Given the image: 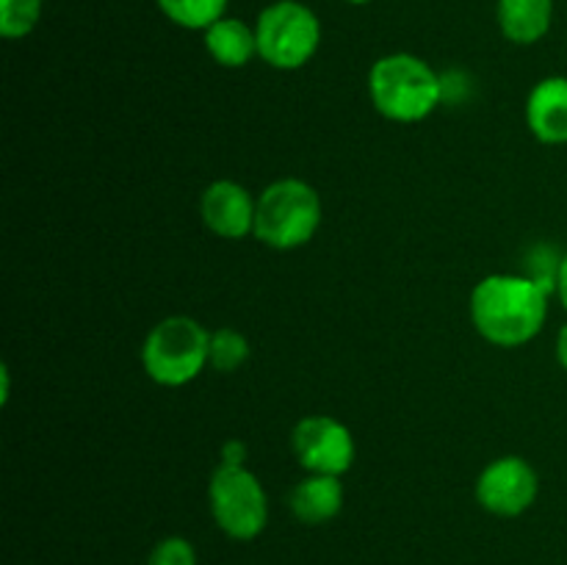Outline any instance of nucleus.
Returning a JSON list of instances; mask_svg holds the SVG:
<instances>
[{"label": "nucleus", "instance_id": "nucleus-20", "mask_svg": "<svg viewBox=\"0 0 567 565\" xmlns=\"http://www.w3.org/2000/svg\"><path fill=\"white\" fill-rule=\"evenodd\" d=\"M554 355H557V363L567 371V321L559 327L557 332V347H554Z\"/></svg>", "mask_w": 567, "mask_h": 565}, {"label": "nucleus", "instance_id": "nucleus-8", "mask_svg": "<svg viewBox=\"0 0 567 565\" xmlns=\"http://www.w3.org/2000/svg\"><path fill=\"white\" fill-rule=\"evenodd\" d=\"M476 502L498 518H518L540 493V476L535 465L520 454H502L491 460L476 476Z\"/></svg>", "mask_w": 567, "mask_h": 565}, {"label": "nucleus", "instance_id": "nucleus-21", "mask_svg": "<svg viewBox=\"0 0 567 565\" xmlns=\"http://www.w3.org/2000/svg\"><path fill=\"white\" fill-rule=\"evenodd\" d=\"M343 3H349V6H369V3H374V0H343Z\"/></svg>", "mask_w": 567, "mask_h": 565}, {"label": "nucleus", "instance_id": "nucleus-9", "mask_svg": "<svg viewBox=\"0 0 567 565\" xmlns=\"http://www.w3.org/2000/svg\"><path fill=\"white\" fill-rule=\"evenodd\" d=\"M258 197L244 183L219 177L199 194V219L205 230L225 242H241L255 233Z\"/></svg>", "mask_w": 567, "mask_h": 565}, {"label": "nucleus", "instance_id": "nucleus-3", "mask_svg": "<svg viewBox=\"0 0 567 565\" xmlns=\"http://www.w3.org/2000/svg\"><path fill=\"white\" fill-rule=\"evenodd\" d=\"M321 216L324 205L308 181L280 177L258 194L252 236L277 253H288L313 242L321 227Z\"/></svg>", "mask_w": 567, "mask_h": 565}, {"label": "nucleus", "instance_id": "nucleus-5", "mask_svg": "<svg viewBox=\"0 0 567 565\" xmlns=\"http://www.w3.org/2000/svg\"><path fill=\"white\" fill-rule=\"evenodd\" d=\"M258 59L275 70L293 72L313 61L321 48V20L302 0H275L255 20Z\"/></svg>", "mask_w": 567, "mask_h": 565}, {"label": "nucleus", "instance_id": "nucleus-13", "mask_svg": "<svg viewBox=\"0 0 567 565\" xmlns=\"http://www.w3.org/2000/svg\"><path fill=\"white\" fill-rule=\"evenodd\" d=\"M205 50L210 59L225 70H241L249 61L258 59V37L255 25L238 20V17H221L208 31H203Z\"/></svg>", "mask_w": 567, "mask_h": 565}, {"label": "nucleus", "instance_id": "nucleus-17", "mask_svg": "<svg viewBox=\"0 0 567 565\" xmlns=\"http://www.w3.org/2000/svg\"><path fill=\"white\" fill-rule=\"evenodd\" d=\"M147 565H197V552H194V546L186 537L172 535L155 543V548L147 557Z\"/></svg>", "mask_w": 567, "mask_h": 565}, {"label": "nucleus", "instance_id": "nucleus-1", "mask_svg": "<svg viewBox=\"0 0 567 565\" xmlns=\"http://www.w3.org/2000/svg\"><path fill=\"white\" fill-rule=\"evenodd\" d=\"M551 291L529 275L496 271L471 288L468 314L474 330L498 349L535 341L548 319Z\"/></svg>", "mask_w": 567, "mask_h": 565}, {"label": "nucleus", "instance_id": "nucleus-16", "mask_svg": "<svg viewBox=\"0 0 567 565\" xmlns=\"http://www.w3.org/2000/svg\"><path fill=\"white\" fill-rule=\"evenodd\" d=\"M44 0H0V33L3 39H25L42 20Z\"/></svg>", "mask_w": 567, "mask_h": 565}, {"label": "nucleus", "instance_id": "nucleus-12", "mask_svg": "<svg viewBox=\"0 0 567 565\" xmlns=\"http://www.w3.org/2000/svg\"><path fill=\"white\" fill-rule=\"evenodd\" d=\"M498 31L513 44H537L554 25V0H498Z\"/></svg>", "mask_w": 567, "mask_h": 565}, {"label": "nucleus", "instance_id": "nucleus-10", "mask_svg": "<svg viewBox=\"0 0 567 565\" xmlns=\"http://www.w3.org/2000/svg\"><path fill=\"white\" fill-rule=\"evenodd\" d=\"M524 116L526 127L540 144H567V75L540 78L526 94Z\"/></svg>", "mask_w": 567, "mask_h": 565}, {"label": "nucleus", "instance_id": "nucleus-15", "mask_svg": "<svg viewBox=\"0 0 567 565\" xmlns=\"http://www.w3.org/2000/svg\"><path fill=\"white\" fill-rule=\"evenodd\" d=\"M249 360V338L236 327H219L210 330L208 366L219 374H233Z\"/></svg>", "mask_w": 567, "mask_h": 565}, {"label": "nucleus", "instance_id": "nucleus-11", "mask_svg": "<svg viewBox=\"0 0 567 565\" xmlns=\"http://www.w3.org/2000/svg\"><path fill=\"white\" fill-rule=\"evenodd\" d=\"M343 499H347V493H343L341 476L305 474L288 493V507L297 515V521L319 526L341 513Z\"/></svg>", "mask_w": 567, "mask_h": 565}, {"label": "nucleus", "instance_id": "nucleus-14", "mask_svg": "<svg viewBox=\"0 0 567 565\" xmlns=\"http://www.w3.org/2000/svg\"><path fill=\"white\" fill-rule=\"evenodd\" d=\"M161 14L186 31H208L216 20L227 17L230 0H155Z\"/></svg>", "mask_w": 567, "mask_h": 565}, {"label": "nucleus", "instance_id": "nucleus-6", "mask_svg": "<svg viewBox=\"0 0 567 565\" xmlns=\"http://www.w3.org/2000/svg\"><path fill=\"white\" fill-rule=\"evenodd\" d=\"M208 504L216 526L233 541H255L269 521L266 487L247 465H216L208 482Z\"/></svg>", "mask_w": 567, "mask_h": 565}, {"label": "nucleus", "instance_id": "nucleus-4", "mask_svg": "<svg viewBox=\"0 0 567 565\" xmlns=\"http://www.w3.org/2000/svg\"><path fill=\"white\" fill-rule=\"evenodd\" d=\"M210 330L192 316H166L142 341V369L155 386L183 388L208 369Z\"/></svg>", "mask_w": 567, "mask_h": 565}, {"label": "nucleus", "instance_id": "nucleus-18", "mask_svg": "<svg viewBox=\"0 0 567 565\" xmlns=\"http://www.w3.org/2000/svg\"><path fill=\"white\" fill-rule=\"evenodd\" d=\"M221 463L227 465H247V446L241 441H227L221 446Z\"/></svg>", "mask_w": 567, "mask_h": 565}, {"label": "nucleus", "instance_id": "nucleus-19", "mask_svg": "<svg viewBox=\"0 0 567 565\" xmlns=\"http://www.w3.org/2000/svg\"><path fill=\"white\" fill-rule=\"evenodd\" d=\"M554 294H557L559 305L567 310V253L563 255V260H559V271H557V288H554Z\"/></svg>", "mask_w": 567, "mask_h": 565}, {"label": "nucleus", "instance_id": "nucleus-2", "mask_svg": "<svg viewBox=\"0 0 567 565\" xmlns=\"http://www.w3.org/2000/svg\"><path fill=\"white\" fill-rule=\"evenodd\" d=\"M369 100L380 116L399 125L424 122L443 103V75L415 53H388L371 64Z\"/></svg>", "mask_w": 567, "mask_h": 565}, {"label": "nucleus", "instance_id": "nucleus-7", "mask_svg": "<svg viewBox=\"0 0 567 565\" xmlns=\"http://www.w3.org/2000/svg\"><path fill=\"white\" fill-rule=\"evenodd\" d=\"M291 452L305 474L343 476L354 465V435L332 415H305L291 430Z\"/></svg>", "mask_w": 567, "mask_h": 565}]
</instances>
